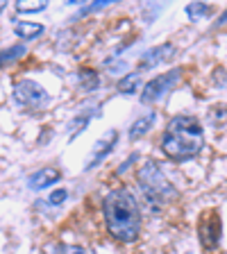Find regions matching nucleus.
<instances>
[{"label":"nucleus","mask_w":227,"mask_h":254,"mask_svg":"<svg viewBox=\"0 0 227 254\" xmlns=\"http://www.w3.org/2000/svg\"><path fill=\"white\" fill-rule=\"evenodd\" d=\"M102 213H105L107 229L114 238L130 243L137 241L141 232V211L134 195L127 189H114L102 200Z\"/></svg>","instance_id":"obj_1"},{"label":"nucleus","mask_w":227,"mask_h":254,"mask_svg":"<svg viewBox=\"0 0 227 254\" xmlns=\"http://www.w3.org/2000/svg\"><path fill=\"white\" fill-rule=\"evenodd\" d=\"M202 148H205L202 125L193 116H175L161 136V150L173 161L193 159L196 154H200Z\"/></svg>","instance_id":"obj_2"},{"label":"nucleus","mask_w":227,"mask_h":254,"mask_svg":"<svg viewBox=\"0 0 227 254\" xmlns=\"http://www.w3.org/2000/svg\"><path fill=\"white\" fill-rule=\"evenodd\" d=\"M139 184H141L143 195H146V200H148V204L152 209H161L177 195L173 184L166 180V175L161 173L159 164H154V161H148L139 170Z\"/></svg>","instance_id":"obj_3"},{"label":"nucleus","mask_w":227,"mask_h":254,"mask_svg":"<svg viewBox=\"0 0 227 254\" xmlns=\"http://www.w3.org/2000/svg\"><path fill=\"white\" fill-rule=\"evenodd\" d=\"M14 100L18 102V105H23L25 109L37 111L48 105V93L34 79H21V82L14 86Z\"/></svg>","instance_id":"obj_4"},{"label":"nucleus","mask_w":227,"mask_h":254,"mask_svg":"<svg viewBox=\"0 0 227 254\" xmlns=\"http://www.w3.org/2000/svg\"><path fill=\"white\" fill-rule=\"evenodd\" d=\"M180 75H182V68H173V70H168V73H161L154 79H150L148 84L143 86L141 102L143 105H152L159 98H164V95L180 82Z\"/></svg>","instance_id":"obj_5"},{"label":"nucleus","mask_w":227,"mask_h":254,"mask_svg":"<svg viewBox=\"0 0 227 254\" xmlns=\"http://www.w3.org/2000/svg\"><path fill=\"white\" fill-rule=\"evenodd\" d=\"M198 232H200V241L205 248H216L218 238H221V220H218V213L212 211V213H205L200 220V227H198Z\"/></svg>","instance_id":"obj_6"},{"label":"nucleus","mask_w":227,"mask_h":254,"mask_svg":"<svg viewBox=\"0 0 227 254\" xmlns=\"http://www.w3.org/2000/svg\"><path fill=\"white\" fill-rule=\"evenodd\" d=\"M59 177H62V173H59L57 168H41V170H37V173L30 175L27 186H30L32 190H41V189H46V186L55 184Z\"/></svg>","instance_id":"obj_7"},{"label":"nucleus","mask_w":227,"mask_h":254,"mask_svg":"<svg viewBox=\"0 0 227 254\" xmlns=\"http://www.w3.org/2000/svg\"><path fill=\"white\" fill-rule=\"evenodd\" d=\"M175 53V48L170 46V43H166V46H159L154 48V50H148V53L141 57V64H139V68H152V66H157L159 62H164V55H173Z\"/></svg>","instance_id":"obj_8"},{"label":"nucleus","mask_w":227,"mask_h":254,"mask_svg":"<svg viewBox=\"0 0 227 254\" xmlns=\"http://www.w3.org/2000/svg\"><path fill=\"white\" fill-rule=\"evenodd\" d=\"M116 141H118V132H116V129L107 132V136L102 138L98 145H95V152H93V157H91V161H89V166H86V168H93V166L98 164V159H102L105 154H109L111 148L116 145Z\"/></svg>","instance_id":"obj_9"},{"label":"nucleus","mask_w":227,"mask_h":254,"mask_svg":"<svg viewBox=\"0 0 227 254\" xmlns=\"http://www.w3.org/2000/svg\"><path fill=\"white\" fill-rule=\"evenodd\" d=\"M14 32L18 34L21 39H34V37H39L43 32V25L41 23H27V21H16L14 23Z\"/></svg>","instance_id":"obj_10"},{"label":"nucleus","mask_w":227,"mask_h":254,"mask_svg":"<svg viewBox=\"0 0 227 254\" xmlns=\"http://www.w3.org/2000/svg\"><path fill=\"white\" fill-rule=\"evenodd\" d=\"M154 111H150V114H146V116H141L137 123L132 125V129H130V138H139V136H143V134L148 132L150 127H152V123H154Z\"/></svg>","instance_id":"obj_11"},{"label":"nucleus","mask_w":227,"mask_h":254,"mask_svg":"<svg viewBox=\"0 0 227 254\" xmlns=\"http://www.w3.org/2000/svg\"><path fill=\"white\" fill-rule=\"evenodd\" d=\"M137 84H139V75L137 73H130V75H125L123 79H118V91L121 93H134L137 91Z\"/></svg>","instance_id":"obj_12"},{"label":"nucleus","mask_w":227,"mask_h":254,"mask_svg":"<svg viewBox=\"0 0 227 254\" xmlns=\"http://www.w3.org/2000/svg\"><path fill=\"white\" fill-rule=\"evenodd\" d=\"M79 82H82L86 89H95V86L100 84V77H98L93 70H82V73H79Z\"/></svg>","instance_id":"obj_13"},{"label":"nucleus","mask_w":227,"mask_h":254,"mask_svg":"<svg viewBox=\"0 0 227 254\" xmlns=\"http://www.w3.org/2000/svg\"><path fill=\"white\" fill-rule=\"evenodd\" d=\"M53 254H86V250L82 248V245H55L53 248Z\"/></svg>","instance_id":"obj_14"},{"label":"nucleus","mask_w":227,"mask_h":254,"mask_svg":"<svg viewBox=\"0 0 227 254\" xmlns=\"http://www.w3.org/2000/svg\"><path fill=\"white\" fill-rule=\"evenodd\" d=\"M209 11H212V9H209L207 5H202V2H193V5L186 7V14H189L193 21H196V18H200V16H205V14H209Z\"/></svg>","instance_id":"obj_15"},{"label":"nucleus","mask_w":227,"mask_h":254,"mask_svg":"<svg viewBox=\"0 0 227 254\" xmlns=\"http://www.w3.org/2000/svg\"><path fill=\"white\" fill-rule=\"evenodd\" d=\"M23 53H25V48L23 46H14V48H9V50H5V53H0V66L7 64V62H11V59H16L18 55H23Z\"/></svg>","instance_id":"obj_16"},{"label":"nucleus","mask_w":227,"mask_h":254,"mask_svg":"<svg viewBox=\"0 0 227 254\" xmlns=\"http://www.w3.org/2000/svg\"><path fill=\"white\" fill-rule=\"evenodd\" d=\"M16 9L18 11H23V14H30V11H41V9H46V2H37V5H27V2H18L16 5Z\"/></svg>","instance_id":"obj_17"},{"label":"nucleus","mask_w":227,"mask_h":254,"mask_svg":"<svg viewBox=\"0 0 227 254\" xmlns=\"http://www.w3.org/2000/svg\"><path fill=\"white\" fill-rule=\"evenodd\" d=\"M66 195H69V193H66V189H57V190H55V193H53V195L48 197V202H50V204H55V206H57V204H62V202L66 200Z\"/></svg>","instance_id":"obj_18"},{"label":"nucleus","mask_w":227,"mask_h":254,"mask_svg":"<svg viewBox=\"0 0 227 254\" xmlns=\"http://www.w3.org/2000/svg\"><path fill=\"white\" fill-rule=\"evenodd\" d=\"M2 9H5V2H0V11H2Z\"/></svg>","instance_id":"obj_19"}]
</instances>
